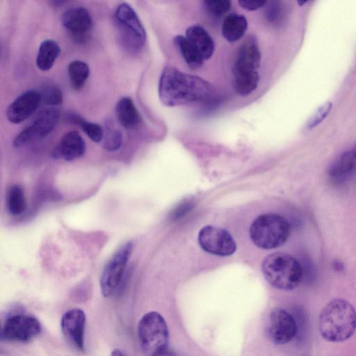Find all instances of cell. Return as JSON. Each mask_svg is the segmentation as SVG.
I'll use <instances>...</instances> for the list:
<instances>
[{"label": "cell", "mask_w": 356, "mask_h": 356, "mask_svg": "<svg viewBox=\"0 0 356 356\" xmlns=\"http://www.w3.org/2000/svg\"><path fill=\"white\" fill-rule=\"evenodd\" d=\"M212 92L204 79L172 66L163 68L159 82V96L167 106H176L206 99Z\"/></svg>", "instance_id": "1"}, {"label": "cell", "mask_w": 356, "mask_h": 356, "mask_svg": "<svg viewBox=\"0 0 356 356\" xmlns=\"http://www.w3.org/2000/svg\"><path fill=\"white\" fill-rule=\"evenodd\" d=\"M318 330L322 337L328 341L348 340L356 330V309L346 300H332L320 313Z\"/></svg>", "instance_id": "2"}, {"label": "cell", "mask_w": 356, "mask_h": 356, "mask_svg": "<svg viewBox=\"0 0 356 356\" xmlns=\"http://www.w3.org/2000/svg\"><path fill=\"white\" fill-rule=\"evenodd\" d=\"M262 271L270 285L285 291L296 289L303 276L300 262L293 256L284 252L268 255L263 261Z\"/></svg>", "instance_id": "3"}, {"label": "cell", "mask_w": 356, "mask_h": 356, "mask_svg": "<svg viewBox=\"0 0 356 356\" xmlns=\"http://www.w3.org/2000/svg\"><path fill=\"white\" fill-rule=\"evenodd\" d=\"M290 225L283 216L273 213L259 216L250 225V236L257 247L270 250L282 245L288 240Z\"/></svg>", "instance_id": "4"}, {"label": "cell", "mask_w": 356, "mask_h": 356, "mask_svg": "<svg viewBox=\"0 0 356 356\" xmlns=\"http://www.w3.org/2000/svg\"><path fill=\"white\" fill-rule=\"evenodd\" d=\"M114 22L122 47L129 53L140 51L146 42V32L136 13L127 3L119 4L114 12Z\"/></svg>", "instance_id": "5"}, {"label": "cell", "mask_w": 356, "mask_h": 356, "mask_svg": "<svg viewBox=\"0 0 356 356\" xmlns=\"http://www.w3.org/2000/svg\"><path fill=\"white\" fill-rule=\"evenodd\" d=\"M138 335L143 350L149 356L168 348V325L158 312H150L141 318L138 323Z\"/></svg>", "instance_id": "6"}, {"label": "cell", "mask_w": 356, "mask_h": 356, "mask_svg": "<svg viewBox=\"0 0 356 356\" xmlns=\"http://www.w3.org/2000/svg\"><path fill=\"white\" fill-rule=\"evenodd\" d=\"M133 250V243L127 241L113 254L104 266L99 284L102 295L109 297L122 289L125 269Z\"/></svg>", "instance_id": "7"}, {"label": "cell", "mask_w": 356, "mask_h": 356, "mask_svg": "<svg viewBox=\"0 0 356 356\" xmlns=\"http://www.w3.org/2000/svg\"><path fill=\"white\" fill-rule=\"evenodd\" d=\"M42 326L35 316L17 314L8 317L3 325L1 339L8 341L26 342L37 337Z\"/></svg>", "instance_id": "8"}, {"label": "cell", "mask_w": 356, "mask_h": 356, "mask_svg": "<svg viewBox=\"0 0 356 356\" xmlns=\"http://www.w3.org/2000/svg\"><path fill=\"white\" fill-rule=\"evenodd\" d=\"M198 243L203 250L217 256H229L236 250L232 236L227 230L212 225L200 229Z\"/></svg>", "instance_id": "9"}, {"label": "cell", "mask_w": 356, "mask_h": 356, "mask_svg": "<svg viewBox=\"0 0 356 356\" xmlns=\"http://www.w3.org/2000/svg\"><path fill=\"white\" fill-rule=\"evenodd\" d=\"M298 327L293 316L284 309L272 311L267 325L269 339L277 345H284L296 336Z\"/></svg>", "instance_id": "10"}, {"label": "cell", "mask_w": 356, "mask_h": 356, "mask_svg": "<svg viewBox=\"0 0 356 356\" xmlns=\"http://www.w3.org/2000/svg\"><path fill=\"white\" fill-rule=\"evenodd\" d=\"M59 118V113L55 108L43 111L34 122L23 129L14 139L13 145L23 146L33 140L45 137L54 129Z\"/></svg>", "instance_id": "11"}, {"label": "cell", "mask_w": 356, "mask_h": 356, "mask_svg": "<svg viewBox=\"0 0 356 356\" xmlns=\"http://www.w3.org/2000/svg\"><path fill=\"white\" fill-rule=\"evenodd\" d=\"M86 314L80 309H72L62 316L60 327L66 339L79 350H84Z\"/></svg>", "instance_id": "12"}, {"label": "cell", "mask_w": 356, "mask_h": 356, "mask_svg": "<svg viewBox=\"0 0 356 356\" xmlns=\"http://www.w3.org/2000/svg\"><path fill=\"white\" fill-rule=\"evenodd\" d=\"M42 101L41 93L31 90L20 95L8 107L6 117L9 122L19 124L30 117Z\"/></svg>", "instance_id": "13"}, {"label": "cell", "mask_w": 356, "mask_h": 356, "mask_svg": "<svg viewBox=\"0 0 356 356\" xmlns=\"http://www.w3.org/2000/svg\"><path fill=\"white\" fill-rule=\"evenodd\" d=\"M62 23L67 31L78 40H84L92 27V17L83 7L70 8L62 15Z\"/></svg>", "instance_id": "14"}, {"label": "cell", "mask_w": 356, "mask_h": 356, "mask_svg": "<svg viewBox=\"0 0 356 356\" xmlns=\"http://www.w3.org/2000/svg\"><path fill=\"white\" fill-rule=\"evenodd\" d=\"M261 63V53L257 41L250 35L241 44L232 69L233 72L257 71Z\"/></svg>", "instance_id": "15"}, {"label": "cell", "mask_w": 356, "mask_h": 356, "mask_svg": "<svg viewBox=\"0 0 356 356\" xmlns=\"http://www.w3.org/2000/svg\"><path fill=\"white\" fill-rule=\"evenodd\" d=\"M86 152V143L76 131L66 133L53 152V155L71 161L81 157Z\"/></svg>", "instance_id": "16"}, {"label": "cell", "mask_w": 356, "mask_h": 356, "mask_svg": "<svg viewBox=\"0 0 356 356\" xmlns=\"http://www.w3.org/2000/svg\"><path fill=\"white\" fill-rule=\"evenodd\" d=\"M186 38L204 60L209 59L213 55L215 49L213 40L203 27L197 25L188 27Z\"/></svg>", "instance_id": "17"}, {"label": "cell", "mask_w": 356, "mask_h": 356, "mask_svg": "<svg viewBox=\"0 0 356 356\" xmlns=\"http://www.w3.org/2000/svg\"><path fill=\"white\" fill-rule=\"evenodd\" d=\"M115 115L120 124L127 129H134L140 123L139 113L129 97L121 98L115 106Z\"/></svg>", "instance_id": "18"}, {"label": "cell", "mask_w": 356, "mask_h": 356, "mask_svg": "<svg viewBox=\"0 0 356 356\" xmlns=\"http://www.w3.org/2000/svg\"><path fill=\"white\" fill-rule=\"evenodd\" d=\"M247 29L248 21L245 16L230 13L224 19L222 33L226 40L234 42L243 37Z\"/></svg>", "instance_id": "19"}, {"label": "cell", "mask_w": 356, "mask_h": 356, "mask_svg": "<svg viewBox=\"0 0 356 356\" xmlns=\"http://www.w3.org/2000/svg\"><path fill=\"white\" fill-rule=\"evenodd\" d=\"M60 53L59 44L54 40L47 39L42 42L38 48L36 65L42 71L51 68Z\"/></svg>", "instance_id": "20"}, {"label": "cell", "mask_w": 356, "mask_h": 356, "mask_svg": "<svg viewBox=\"0 0 356 356\" xmlns=\"http://www.w3.org/2000/svg\"><path fill=\"white\" fill-rule=\"evenodd\" d=\"M174 44L190 68L197 69L203 65L204 60L185 36L177 35Z\"/></svg>", "instance_id": "21"}, {"label": "cell", "mask_w": 356, "mask_h": 356, "mask_svg": "<svg viewBox=\"0 0 356 356\" xmlns=\"http://www.w3.org/2000/svg\"><path fill=\"white\" fill-rule=\"evenodd\" d=\"M233 86L240 95L245 96L252 92L259 81L258 71L233 72Z\"/></svg>", "instance_id": "22"}, {"label": "cell", "mask_w": 356, "mask_h": 356, "mask_svg": "<svg viewBox=\"0 0 356 356\" xmlns=\"http://www.w3.org/2000/svg\"><path fill=\"white\" fill-rule=\"evenodd\" d=\"M356 170V144L343 153L330 169L332 177H341Z\"/></svg>", "instance_id": "23"}, {"label": "cell", "mask_w": 356, "mask_h": 356, "mask_svg": "<svg viewBox=\"0 0 356 356\" xmlns=\"http://www.w3.org/2000/svg\"><path fill=\"white\" fill-rule=\"evenodd\" d=\"M67 74L72 88L79 90L86 83L90 74V69L84 61L75 60L68 65Z\"/></svg>", "instance_id": "24"}, {"label": "cell", "mask_w": 356, "mask_h": 356, "mask_svg": "<svg viewBox=\"0 0 356 356\" xmlns=\"http://www.w3.org/2000/svg\"><path fill=\"white\" fill-rule=\"evenodd\" d=\"M7 205L9 212L13 216L22 213L26 209V199L23 188L19 185H13L8 193Z\"/></svg>", "instance_id": "25"}, {"label": "cell", "mask_w": 356, "mask_h": 356, "mask_svg": "<svg viewBox=\"0 0 356 356\" xmlns=\"http://www.w3.org/2000/svg\"><path fill=\"white\" fill-rule=\"evenodd\" d=\"M71 118L74 123L79 125L93 142L99 143L103 140L104 131L102 126L95 122L86 121L77 115H72Z\"/></svg>", "instance_id": "26"}, {"label": "cell", "mask_w": 356, "mask_h": 356, "mask_svg": "<svg viewBox=\"0 0 356 356\" xmlns=\"http://www.w3.org/2000/svg\"><path fill=\"white\" fill-rule=\"evenodd\" d=\"M332 107L331 102L327 101L320 106L307 121L305 129L309 131L319 125L328 115Z\"/></svg>", "instance_id": "27"}, {"label": "cell", "mask_w": 356, "mask_h": 356, "mask_svg": "<svg viewBox=\"0 0 356 356\" xmlns=\"http://www.w3.org/2000/svg\"><path fill=\"white\" fill-rule=\"evenodd\" d=\"M122 136L120 131L112 126L106 128L104 140V147L108 151H115L122 144Z\"/></svg>", "instance_id": "28"}, {"label": "cell", "mask_w": 356, "mask_h": 356, "mask_svg": "<svg viewBox=\"0 0 356 356\" xmlns=\"http://www.w3.org/2000/svg\"><path fill=\"white\" fill-rule=\"evenodd\" d=\"M41 93L42 100L48 105H60L63 102V93L56 85L45 86Z\"/></svg>", "instance_id": "29"}, {"label": "cell", "mask_w": 356, "mask_h": 356, "mask_svg": "<svg viewBox=\"0 0 356 356\" xmlns=\"http://www.w3.org/2000/svg\"><path fill=\"white\" fill-rule=\"evenodd\" d=\"M282 1H273L267 8V19L274 24H280L284 19L286 9Z\"/></svg>", "instance_id": "30"}, {"label": "cell", "mask_w": 356, "mask_h": 356, "mask_svg": "<svg viewBox=\"0 0 356 356\" xmlns=\"http://www.w3.org/2000/svg\"><path fill=\"white\" fill-rule=\"evenodd\" d=\"M203 3L207 11L216 16L227 13L232 6L229 0H207L204 1Z\"/></svg>", "instance_id": "31"}, {"label": "cell", "mask_w": 356, "mask_h": 356, "mask_svg": "<svg viewBox=\"0 0 356 356\" xmlns=\"http://www.w3.org/2000/svg\"><path fill=\"white\" fill-rule=\"evenodd\" d=\"M193 207V202L191 201H186L178 205L175 209L173 210L170 216L172 220H177L181 218L189 211Z\"/></svg>", "instance_id": "32"}, {"label": "cell", "mask_w": 356, "mask_h": 356, "mask_svg": "<svg viewBox=\"0 0 356 356\" xmlns=\"http://www.w3.org/2000/svg\"><path fill=\"white\" fill-rule=\"evenodd\" d=\"M267 1H248L241 0L238 3L243 8L247 10H255L260 8L264 7L267 4Z\"/></svg>", "instance_id": "33"}, {"label": "cell", "mask_w": 356, "mask_h": 356, "mask_svg": "<svg viewBox=\"0 0 356 356\" xmlns=\"http://www.w3.org/2000/svg\"><path fill=\"white\" fill-rule=\"evenodd\" d=\"M152 356H177L172 350L166 348L162 350L157 352Z\"/></svg>", "instance_id": "34"}, {"label": "cell", "mask_w": 356, "mask_h": 356, "mask_svg": "<svg viewBox=\"0 0 356 356\" xmlns=\"http://www.w3.org/2000/svg\"><path fill=\"white\" fill-rule=\"evenodd\" d=\"M111 356H127L121 350L115 349L112 351Z\"/></svg>", "instance_id": "35"}]
</instances>
